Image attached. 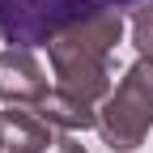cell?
I'll use <instances>...</instances> for the list:
<instances>
[{
	"instance_id": "obj_1",
	"label": "cell",
	"mask_w": 153,
	"mask_h": 153,
	"mask_svg": "<svg viewBox=\"0 0 153 153\" xmlns=\"http://www.w3.org/2000/svg\"><path fill=\"white\" fill-rule=\"evenodd\" d=\"M123 30H128V22L119 9H98L81 22L64 26L47 43L55 85L68 89L72 98L98 106L111 94V51L123 43Z\"/></svg>"
},
{
	"instance_id": "obj_2",
	"label": "cell",
	"mask_w": 153,
	"mask_h": 153,
	"mask_svg": "<svg viewBox=\"0 0 153 153\" xmlns=\"http://www.w3.org/2000/svg\"><path fill=\"white\" fill-rule=\"evenodd\" d=\"M153 128V60L136 55L106 98L98 102V136L111 153H136Z\"/></svg>"
},
{
	"instance_id": "obj_3",
	"label": "cell",
	"mask_w": 153,
	"mask_h": 153,
	"mask_svg": "<svg viewBox=\"0 0 153 153\" xmlns=\"http://www.w3.org/2000/svg\"><path fill=\"white\" fill-rule=\"evenodd\" d=\"M123 4H145V0H0V38L9 47H34L51 43L64 26L98 9H123Z\"/></svg>"
},
{
	"instance_id": "obj_4",
	"label": "cell",
	"mask_w": 153,
	"mask_h": 153,
	"mask_svg": "<svg viewBox=\"0 0 153 153\" xmlns=\"http://www.w3.org/2000/svg\"><path fill=\"white\" fill-rule=\"evenodd\" d=\"M47 89H51L47 85V72L34 60L30 47H4L0 51V102L34 106Z\"/></svg>"
},
{
	"instance_id": "obj_5",
	"label": "cell",
	"mask_w": 153,
	"mask_h": 153,
	"mask_svg": "<svg viewBox=\"0 0 153 153\" xmlns=\"http://www.w3.org/2000/svg\"><path fill=\"white\" fill-rule=\"evenodd\" d=\"M0 140L4 153H55L60 128H51L34 106H4L0 111Z\"/></svg>"
},
{
	"instance_id": "obj_6",
	"label": "cell",
	"mask_w": 153,
	"mask_h": 153,
	"mask_svg": "<svg viewBox=\"0 0 153 153\" xmlns=\"http://www.w3.org/2000/svg\"><path fill=\"white\" fill-rule=\"evenodd\" d=\"M34 111L43 115L51 128H60V132H89V128H98V106L72 98V94L60 89V85H51L43 98L34 102Z\"/></svg>"
},
{
	"instance_id": "obj_7",
	"label": "cell",
	"mask_w": 153,
	"mask_h": 153,
	"mask_svg": "<svg viewBox=\"0 0 153 153\" xmlns=\"http://www.w3.org/2000/svg\"><path fill=\"white\" fill-rule=\"evenodd\" d=\"M132 47L140 55H153V0L132 9Z\"/></svg>"
},
{
	"instance_id": "obj_8",
	"label": "cell",
	"mask_w": 153,
	"mask_h": 153,
	"mask_svg": "<svg viewBox=\"0 0 153 153\" xmlns=\"http://www.w3.org/2000/svg\"><path fill=\"white\" fill-rule=\"evenodd\" d=\"M55 153H85V145H76V140L60 136V145H55Z\"/></svg>"
},
{
	"instance_id": "obj_9",
	"label": "cell",
	"mask_w": 153,
	"mask_h": 153,
	"mask_svg": "<svg viewBox=\"0 0 153 153\" xmlns=\"http://www.w3.org/2000/svg\"><path fill=\"white\" fill-rule=\"evenodd\" d=\"M0 153H4V140H0Z\"/></svg>"
},
{
	"instance_id": "obj_10",
	"label": "cell",
	"mask_w": 153,
	"mask_h": 153,
	"mask_svg": "<svg viewBox=\"0 0 153 153\" xmlns=\"http://www.w3.org/2000/svg\"><path fill=\"white\" fill-rule=\"evenodd\" d=\"M149 60H153V55H149Z\"/></svg>"
}]
</instances>
